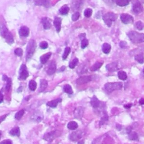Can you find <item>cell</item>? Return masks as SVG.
<instances>
[{
  "instance_id": "1",
  "label": "cell",
  "mask_w": 144,
  "mask_h": 144,
  "mask_svg": "<svg viewBox=\"0 0 144 144\" xmlns=\"http://www.w3.org/2000/svg\"><path fill=\"white\" fill-rule=\"evenodd\" d=\"M0 33L1 36L5 39L7 43L9 44H12L14 43V39L12 33L8 30L6 25L2 23H0Z\"/></svg>"
},
{
  "instance_id": "2",
  "label": "cell",
  "mask_w": 144,
  "mask_h": 144,
  "mask_svg": "<svg viewBox=\"0 0 144 144\" xmlns=\"http://www.w3.org/2000/svg\"><path fill=\"white\" fill-rule=\"evenodd\" d=\"M127 36L133 43H141L144 42V33H140L136 31H130L127 33Z\"/></svg>"
},
{
  "instance_id": "3",
  "label": "cell",
  "mask_w": 144,
  "mask_h": 144,
  "mask_svg": "<svg viewBox=\"0 0 144 144\" xmlns=\"http://www.w3.org/2000/svg\"><path fill=\"white\" fill-rule=\"evenodd\" d=\"M37 47L36 42L34 39H31L28 42L27 47V52H26V58L27 60H29L31 58L35 52Z\"/></svg>"
},
{
  "instance_id": "4",
  "label": "cell",
  "mask_w": 144,
  "mask_h": 144,
  "mask_svg": "<svg viewBox=\"0 0 144 144\" xmlns=\"http://www.w3.org/2000/svg\"><path fill=\"white\" fill-rule=\"evenodd\" d=\"M123 83L122 82H113V83H107L105 84V88L107 92L109 93L117 90H120L122 88Z\"/></svg>"
},
{
  "instance_id": "5",
  "label": "cell",
  "mask_w": 144,
  "mask_h": 144,
  "mask_svg": "<svg viewBox=\"0 0 144 144\" xmlns=\"http://www.w3.org/2000/svg\"><path fill=\"white\" fill-rule=\"evenodd\" d=\"M118 16L117 14L113 13H107L103 15V20L108 27H110L112 26V22H114L117 20Z\"/></svg>"
},
{
  "instance_id": "6",
  "label": "cell",
  "mask_w": 144,
  "mask_h": 144,
  "mask_svg": "<svg viewBox=\"0 0 144 144\" xmlns=\"http://www.w3.org/2000/svg\"><path fill=\"white\" fill-rule=\"evenodd\" d=\"M28 77H29V72L28 71L27 66L25 64H22L19 70V78L22 80H25Z\"/></svg>"
},
{
  "instance_id": "7",
  "label": "cell",
  "mask_w": 144,
  "mask_h": 144,
  "mask_svg": "<svg viewBox=\"0 0 144 144\" xmlns=\"http://www.w3.org/2000/svg\"><path fill=\"white\" fill-rule=\"evenodd\" d=\"M132 10H133V12L138 14L141 13L143 11V6L141 2L138 1V0H136L134 1L133 3V5H132Z\"/></svg>"
},
{
  "instance_id": "8",
  "label": "cell",
  "mask_w": 144,
  "mask_h": 144,
  "mask_svg": "<svg viewBox=\"0 0 144 144\" xmlns=\"http://www.w3.org/2000/svg\"><path fill=\"white\" fill-rule=\"evenodd\" d=\"M83 136V132L81 130H78L73 132L70 134L69 138L72 141H77L80 140Z\"/></svg>"
},
{
  "instance_id": "9",
  "label": "cell",
  "mask_w": 144,
  "mask_h": 144,
  "mask_svg": "<svg viewBox=\"0 0 144 144\" xmlns=\"http://www.w3.org/2000/svg\"><path fill=\"white\" fill-rule=\"evenodd\" d=\"M120 20L124 24H128L129 23H132L133 22V16L128 14H122L120 15Z\"/></svg>"
},
{
  "instance_id": "10",
  "label": "cell",
  "mask_w": 144,
  "mask_h": 144,
  "mask_svg": "<svg viewBox=\"0 0 144 144\" xmlns=\"http://www.w3.org/2000/svg\"><path fill=\"white\" fill-rule=\"evenodd\" d=\"M56 70V64L55 61H51L49 65L48 69L47 70V74L48 75H53Z\"/></svg>"
},
{
  "instance_id": "11",
  "label": "cell",
  "mask_w": 144,
  "mask_h": 144,
  "mask_svg": "<svg viewBox=\"0 0 144 144\" xmlns=\"http://www.w3.org/2000/svg\"><path fill=\"white\" fill-rule=\"evenodd\" d=\"M92 80V76H82L80 77L77 79L76 83L78 84H82L91 81Z\"/></svg>"
},
{
  "instance_id": "12",
  "label": "cell",
  "mask_w": 144,
  "mask_h": 144,
  "mask_svg": "<svg viewBox=\"0 0 144 144\" xmlns=\"http://www.w3.org/2000/svg\"><path fill=\"white\" fill-rule=\"evenodd\" d=\"M19 33L20 36L22 37H27L29 35V29L26 26L21 27L19 30Z\"/></svg>"
},
{
  "instance_id": "13",
  "label": "cell",
  "mask_w": 144,
  "mask_h": 144,
  "mask_svg": "<svg viewBox=\"0 0 144 144\" xmlns=\"http://www.w3.org/2000/svg\"><path fill=\"white\" fill-rule=\"evenodd\" d=\"M84 113V109L82 107H78L75 109L74 112V115L77 119H81L83 117Z\"/></svg>"
},
{
  "instance_id": "14",
  "label": "cell",
  "mask_w": 144,
  "mask_h": 144,
  "mask_svg": "<svg viewBox=\"0 0 144 144\" xmlns=\"http://www.w3.org/2000/svg\"><path fill=\"white\" fill-rule=\"evenodd\" d=\"M56 134H57V132L56 131H52L49 132V133L44 134L43 138L46 141H47L49 142H51V141H53L54 139L57 136Z\"/></svg>"
},
{
  "instance_id": "15",
  "label": "cell",
  "mask_w": 144,
  "mask_h": 144,
  "mask_svg": "<svg viewBox=\"0 0 144 144\" xmlns=\"http://www.w3.org/2000/svg\"><path fill=\"white\" fill-rule=\"evenodd\" d=\"M42 23L44 29H50L51 27V23L49 18L44 17L42 19Z\"/></svg>"
},
{
  "instance_id": "16",
  "label": "cell",
  "mask_w": 144,
  "mask_h": 144,
  "mask_svg": "<svg viewBox=\"0 0 144 144\" xmlns=\"http://www.w3.org/2000/svg\"><path fill=\"white\" fill-rule=\"evenodd\" d=\"M43 118V115L42 114L41 112H39V111H37L35 112L32 115L31 117V118L33 120H36V121L39 122H41Z\"/></svg>"
},
{
  "instance_id": "17",
  "label": "cell",
  "mask_w": 144,
  "mask_h": 144,
  "mask_svg": "<svg viewBox=\"0 0 144 144\" xmlns=\"http://www.w3.org/2000/svg\"><path fill=\"white\" fill-rule=\"evenodd\" d=\"M34 4L37 6H42L48 8L50 4V0H35Z\"/></svg>"
},
{
  "instance_id": "18",
  "label": "cell",
  "mask_w": 144,
  "mask_h": 144,
  "mask_svg": "<svg viewBox=\"0 0 144 144\" xmlns=\"http://www.w3.org/2000/svg\"><path fill=\"white\" fill-rule=\"evenodd\" d=\"M91 105L94 109H98L101 105V102L98 100V99L96 98L95 96H93L92 98L91 101H90Z\"/></svg>"
},
{
  "instance_id": "19",
  "label": "cell",
  "mask_w": 144,
  "mask_h": 144,
  "mask_svg": "<svg viewBox=\"0 0 144 144\" xmlns=\"http://www.w3.org/2000/svg\"><path fill=\"white\" fill-rule=\"evenodd\" d=\"M61 19L59 17H55L54 20V24L55 25L56 31L58 33L60 31L61 28Z\"/></svg>"
},
{
  "instance_id": "20",
  "label": "cell",
  "mask_w": 144,
  "mask_h": 144,
  "mask_svg": "<svg viewBox=\"0 0 144 144\" xmlns=\"http://www.w3.org/2000/svg\"><path fill=\"white\" fill-rule=\"evenodd\" d=\"M61 101H62V100H61V98H58V99H55V100L49 101L46 104L49 107L52 108H55L58 106V104L61 102Z\"/></svg>"
},
{
  "instance_id": "21",
  "label": "cell",
  "mask_w": 144,
  "mask_h": 144,
  "mask_svg": "<svg viewBox=\"0 0 144 144\" xmlns=\"http://www.w3.org/2000/svg\"><path fill=\"white\" fill-rule=\"evenodd\" d=\"M106 68L109 72H115L118 69V64L117 63L108 64L106 66Z\"/></svg>"
},
{
  "instance_id": "22",
  "label": "cell",
  "mask_w": 144,
  "mask_h": 144,
  "mask_svg": "<svg viewBox=\"0 0 144 144\" xmlns=\"http://www.w3.org/2000/svg\"><path fill=\"white\" fill-rule=\"evenodd\" d=\"M51 54H52L51 53H48L45 54L43 55H42L41 58H40V61H41V64H45L49 60V59L50 58Z\"/></svg>"
},
{
  "instance_id": "23",
  "label": "cell",
  "mask_w": 144,
  "mask_h": 144,
  "mask_svg": "<svg viewBox=\"0 0 144 144\" xmlns=\"http://www.w3.org/2000/svg\"><path fill=\"white\" fill-rule=\"evenodd\" d=\"M10 134L11 135H12L13 136H17L19 137L20 134V128H19L18 127H16L13 128L10 131Z\"/></svg>"
},
{
  "instance_id": "24",
  "label": "cell",
  "mask_w": 144,
  "mask_h": 144,
  "mask_svg": "<svg viewBox=\"0 0 144 144\" xmlns=\"http://www.w3.org/2000/svg\"><path fill=\"white\" fill-rule=\"evenodd\" d=\"M48 86V82L45 79H41L40 82V88L39 90L41 92L44 91L46 89Z\"/></svg>"
},
{
  "instance_id": "25",
  "label": "cell",
  "mask_w": 144,
  "mask_h": 144,
  "mask_svg": "<svg viewBox=\"0 0 144 144\" xmlns=\"http://www.w3.org/2000/svg\"><path fill=\"white\" fill-rule=\"evenodd\" d=\"M67 127L70 130H75L78 127V125L77 122L74 121H71L68 123Z\"/></svg>"
},
{
  "instance_id": "26",
  "label": "cell",
  "mask_w": 144,
  "mask_h": 144,
  "mask_svg": "<svg viewBox=\"0 0 144 144\" xmlns=\"http://www.w3.org/2000/svg\"><path fill=\"white\" fill-rule=\"evenodd\" d=\"M130 1L131 0H116V4L119 6L123 7L128 5Z\"/></svg>"
},
{
  "instance_id": "27",
  "label": "cell",
  "mask_w": 144,
  "mask_h": 144,
  "mask_svg": "<svg viewBox=\"0 0 144 144\" xmlns=\"http://www.w3.org/2000/svg\"><path fill=\"white\" fill-rule=\"evenodd\" d=\"M70 10V9L69 7L67 5H64L61 7V8L59 9V12L60 13L63 15H67L69 13V11Z\"/></svg>"
},
{
  "instance_id": "28",
  "label": "cell",
  "mask_w": 144,
  "mask_h": 144,
  "mask_svg": "<svg viewBox=\"0 0 144 144\" xmlns=\"http://www.w3.org/2000/svg\"><path fill=\"white\" fill-rule=\"evenodd\" d=\"M128 134V138L129 140H133V141H138V136L137 133L135 132H130Z\"/></svg>"
},
{
  "instance_id": "29",
  "label": "cell",
  "mask_w": 144,
  "mask_h": 144,
  "mask_svg": "<svg viewBox=\"0 0 144 144\" xmlns=\"http://www.w3.org/2000/svg\"><path fill=\"white\" fill-rule=\"evenodd\" d=\"M111 50V46L110 44L108 43H105L103 45V52L105 54H108L110 53Z\"/></svg>"
},
{
  "instance_id": "30",
  "label": "cell",
  "mask_w": 144,
  "mask_h": 144,
  "mask_svg": "<svg viewBox=\"0 0 144 144\" xmlns=\"http://www.w3.org/2000/svg\"><path fill=\"white\" fill-rule=\"evenodd\" d=\"M63 91L64 92L67 93L69 95H72L73 93V89L71 86H70L69 84H66L63 87Z\"/></svg>"
},
{
  "instance_id": "31",
  "label": "cell",
  "mask_w": 144,
  "mask_h": 144,
  "mask_svg": "<svg viewBox=\"0 0 144 144\" xmlns=\"http://www.w3.org/2000/svg\"><path fill=\"white\" fill-rule=\"evenodd\" d=\"M134 59H135L138 63L140 64H143L144 62V56L143 53H141L137 54L134 56Z\"/></svg>"
},
{
  "instance_id": "32",
  "label": "cell",
  "mask_w": 144,
  "mask_h": 144,
  "mask_svg": "<svg viewBox=\"0 0 144 144\" xmlns=\"http://www.w3.org/2000/svg\"><path fill=\"white\" fill-rule=\"evenodd\" d=\"M103 63H100V62H96L95 64H93L90 68L91 71L92 72H94L96 71V70H98L101 67V66L103 65Z\"/></svg>"
},
{
  "instance_id": "33",
  "label": "cell",
  "mask_w": 144,
  "mask_h": 144,
  "mask_svg": "<svg viewBox=\"0 0 144 144\" xmlns=\"http://www.w3.org/2000/svg\"><path fill=\"white\" fill-rule=\"evenodd\" d=\"M29 88L30 91H34L37 88V83L34 80H31L29 83Z\"/></svg>"
},
{
  "instance_id": "34",
  "label": "cell",
  "mask_w": 144,
  "mask_h": 144,
  "mask_svg": "<svg viewBox=\"0 0 144 144\" xmlns=\"http://www.w3.org/2000/svg\"><path fill=\"white\" fill-rule=\"evenodd\" d=\"M118 76L120 80H123V81H125L127 78L126 73L124 71H119L118 73Z\"/></svg>"
},
{
  "instance_id": "35",
  "label": "cell",
  "mask_w": 144,
  "mask_h": 144,
  "mask_svg": "<svg viewBox=\"0 0 144 144\" xmlns=\"http://www.w3.org/2000/svg\"><path fill=\"white\" fill-rule=\"evenodd\" d=\"M78 62L79 60L77 58H75L74 59H73V60L69 63V68H71V69H74V68L76 67L78 64Z\"/></svg>"
},
{
  "instance_id": "36",
  "label": "cell",
  "mask_w": 144,
  "mask_h": 144,
  "mask_svg": "<svg viewBox=\"0 0 144 144\" xmlns=\"http://www.w3.org/2000/svg\"><path fill=\"white\" fill-rule=\"evenodd\" d=\"M24 112H25L24 110H20V111H19L15 115V118L17 120H20L23 116V115H24Z\"/></svg>"
},
{
  "instance_id": "37",
  "label": "cell",
  "mask_w": 144,
  "mask_h": 144,
  "mask_svg": "<svg viewBox=\"0 0 144 144\" xmlns=\"http://www.w3.org/2000/svg\"><path fill=\"white\" fill-rule=\"evenodd\" d=\"M70 51H71V49H70L69 47H67L65 49L64 53L63 55V60H65L67 58L68 55H69V54L70 53Z\"/></svg>"
},
{
  "instance_id": "38",
  "label": "cell",
  "mask_w": 144,
  "mask_h": 144,
  "mask_svg": "<svg viewBox=\"0 0 144 144\" xmlns=\"http://www.w3.org/2000/svg\"><path fill=\"white\" fill-rule=\"evenodd\" d=\"M108 119H109L108 115H107V113H105V115H104V116L101 118L100 123H99V125H100V126H102V125L104 124L106 122L108 121Z\"/></svg>"
},
{
  "instance_id": "39",
  "label": "cell",
  "mask_w": 144,
  "mask_h": 144,
  "mask_svg": "<svg viewBox=\"0 0 144 144\" xmlns=\"http://www.w3.org/2000/svg\"><path fill=\"white\" fill-rule=\"evenodd\" d=\"M136 28L139 30H142L144 28V25L141 21H138L135 24Z\"/></svg>"
},
{
  "instance_id": "40",
  "label": "cell",
  "mask_w": 144,
  "mask_h": 144,
  "mask_svg": "<svg viewBox=\"0 0 144 144\" xmlns=\"http://www.w3.org/2000/svg\"><path fill=\"white\" fill-rule=\"evenodd\" d=\"M7 82L6 83V86L5 87L6 91L9 92L10 90L11 87V83H12V81H11V79L10 78H8V79H7V81H6Z\"/></svg>"
},
{
  "instance_id": "41",
  "label": "cell",
  "mask_w": 144,
  "mask_h": 144,
  "mask_svg": "<svg viewBox=\"0 0 144 144\" xmlns=\"http://www.w3.org/2000/svg\"><path fill=\"white\" fill-rule=\"evenodd\" d=\"M92 14V10L90 8H87L84 10V15L86 18H89Z\"/></svg>"
},
{
  "instance_id": "42",
  "label": "cell",
  "mask_w": 144,
  "mask_h": 144,
  "mask_svg": "<svg viewBox=\"0 0 144 144\" xmlns=\"http://www.w3.org/2000/svg\"><path fill=\"white\" fill-rule=\"evenodd\" d=\"M88 45V41L86 38L82 39L81 40V48L82 49H84Z\"/></svg>"
},
{
  "instance_id": "43",
  "label": "cell",
  "mask_w": 144,
  "mask_h": 144,
  "mask_svg": "<svg viewBox=\"0 0 144 144\" xmlns=\"http://www.w3.org/2000/svg\"><path fill=\"white\" fill-rule=\"evenodd\" d=\"M14 53H15V55H17L18 56L22 57L23 55V51L22 49L17 48L15 50V51H14Z\"/></svg>"
},
{
  "instance_id": "44",
  "label": "cell",
  "mask_w": 144,
  "mask_h": 144,
  "mask_svg": "<svg viewBox=\"0 0 144 144\" xmlns=\"http://www.w3.org/2000/svg\"><path fill=\"white\" fill-rule=\"evenodd\" d=\"M80 17V13L79 12H76L74 14H73V15L72 16V19L73 21L75 22L79 19V18Z\"/></svg>"
},
{
  "instance_id": "45",
  "label": "cell",
  "mask_w": 144,
  "mask_h": 144,
  "mask_svg": "<svg viewBox=\"0 0 144 144\" xmlns=\"http://www.w3.org/2000/svg\"><path fill=\"white\" fill-rule=\"evenodd\" d=\"M39 46L41 49L44 50V49H46L49 46V44L46 41H42L41 42V43L39 44Z\"/></svg>"
},
{
  "instance_id": "46",
  "label": "cell",
  "mask_w": 144,
  "mask_h": 144,
  "mask_svg": "<svg viewBox=\"0 0 144 144\" xmlns=\"http://www.w3.org/2000/svg\"><path fill=\"white\" fill-rule=\"evenodd\" d=\"M127 42H125V41H121L119 43V46L120 47V48H122V49H124V48H126V47L127 46Z\"/></svg>"
},
{
  "instance_id": "47",
  "label": "cell",
  "mask_w": 144,
  "mask_h": 144,
  "mask_svg": "<svg viewBox=\"0 0 144 144\" xmlns=\"http://www.w3.org/2000/svg\"><path fill=\"white\" fill-rule=\"evenodd\" d=\"M0 144H13V142L10 140H5L0 142Z\"/></svg>"
},
{
  "instance_id": "48",
  "label": "cell",
  "mask_w": 144,
  "mask_h": 144,
  "mask_svg": "<svg viewBox=\"0 0 144 144\" xmlns=\"http://www.w3.org/2000/svg\"><path fill=\"white\" fill-rule=\"evenodd\" d=\"M4 101V95L2 93V92L0 91V104L2 103Z\"/></svg>"
},
{
  "instance_id": "49",
  "label": "cell",
  "mask_w": 144,
  "mask_h": 144,
  "mask_svg": "<svg viewBox=\"0 0 144 144\" xmlns=\"http://www.w3.org/2000/svg\"><path fill=\"white\" fill-rule=\"evenodd\" d=\"M132 106V104L129 103V104H126V105H124V108H126V109H129V108H131Z\"/></svg>"
},
{
  "instance_id": "50",
  "label": "cell",
  "mask_w": 144,
  "mask_h": 144,
  "mask_svg": "<svg viewBox=\"0 0 144 144\" xmlns=\"http://www.w3.org/2000/svg\"><path fill=\"white\" fill-rule=\"evenodd\" d=\"M139 104L140 105H144V99H141L140 100H139Z\"/></svg>"
},
{
  "instance_id": "51",
  "label": "cell",
  "mask_w": 144,
  "mask_h": 144,
  "mask_svg": "<svg viewBox=\"0 0 144 144\" xmlns=\"http://www.w3.org/2000/svg\"><path fill=\"white\" fill-rule=\"evenodd\" d=\"M105 2H107V4H109L110 2H113L114 0H104Z\"/></svg>"
},
{
  "instance_id": "52",
  "label": "cell",
  "mask_w": 144,
  "mask_h": 144,
  "mask_svg": "<svg viewBox=\"0 0 144 144\" xmlns=\"http://www.w3.org/2000/svg\"><path fill=\"white\" fill-rule=\"evenodd\" d=\"M117 128L118 129L119 131H120V129L122 128V126H120L119 124H117Z\"/></svg>"
},
{
  "instance_id": "53",
  "label": "cell",
  "mask_w": 144,
  "mask_h": 144,
  "mask_svg": "<svg viewBox=\"0 0 144 144\" xmlns=\"http://www.w3.org/2000/svg\"><path fill=\"white\" fill-rule=\"evenodd\" d=\"M77 144H84V140H81L79 141Z\"/></svg>"
},
{
  "instance_id": "54",
  "label": "cell",
  "mask_w": 144,
  "mask_h": 144,
  "mask_svg": "<svg viewBox=\"0 0 144 144\" xmlns=\"http://www.w3.org/2000/svg\"><path fill=\"white\" fill-rule=\"evenodd\" d=\"M65 67H63L62 68H61V69H60V71H61V72H63V71H64V69H65Z\"/></svg>"
},
{
  "instance_id": "55",
  "label": "cell",
  "mask_w": 144,
  "mask_h": 144,
  "mask_svg": "<svg viewBox=\"0 0 144 144\" xmlns=\"http://www.w3.org/2000/svg\"><path fill=\"white\" fill-rule=\"evenodd\" d=\"M1 135H2V132L0 131V139L1 138Z\"/></svg>"
},
{
  "instance_id": "56",
  "label": "cell",
  "mask_w": 144,
  "mask_h": 144,
  "mask_svg": "<svg viewBox=\"0 0 144 144\" xmlns=\"http://www.w3.org/2000/svg\"><path fill=\"white\" fill-rule=\"evenodd\" d=\"M142 72H143V73L144 74V68H143V70H142Z\"/></svg>"
}]
</instances>
